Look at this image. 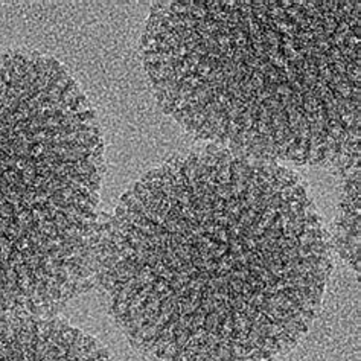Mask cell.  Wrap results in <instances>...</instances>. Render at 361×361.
<instances>
[{
    "label": "cell",
    "mask_w": 361,
    "mask_h": 361,
    "mask_svg": "<svg viewBox=\"0 0 361 361\" xmlns=\"http://www.w3.org/2000/svg\"><path fill=\"white\" fill-rule=\"evenodd\" d=\"M0 361H111L99 341L59 319L0 317Z\"/></svg>",
    "instance_id": "obj_3"
},
{
    "label": "cell",
    "mask_w": 361,
    "mask_h": 361,
    "mask_svg": "<svg viewBox=\"0 0 361 361\" xmlns=\"http://www.w3.org/2000/svg\"><path fill=\"white\" fill-rule=\"evenodd\" d=\"M104 144L52 56L0 51V317L40 316L98 269Z\"/></svg>",
    "instance_id": "obj_2"
},
{
    "label": "cell",
    "mask_w": 361,
    "mask_h": 361,
    "mask_svg": "<svg viewBox=\"0 0 361 361\" xmlns=\"http://www.w3.org/2000/svg\"><path fill=\"white\" fill-rule=\"evenodd\" d=\"M218 151H220V147H218L216 144H214V142H212V144H209V145L206 147V151H204V153H206V154H209V156H216Z\"/></svg>",
    "instance_id": "obj_4"
},
{
    "label": "cell",
    "mask_w": 361,
    "mask_h": 361,
    "mask_svg": "<svg viewBox=\"0 0 361 361\" xmlns=\"http://www.w3.org/2000/svg\"><path fill=\"white\" fill-rule=\"evenodd\" d=\"M149 171L101 226L94 273L139 349L165 361H273L322 310L332 247L305 183L240 192Z\"/></svg>",
    "instance_id": "obj_1"
}]
</instances>
